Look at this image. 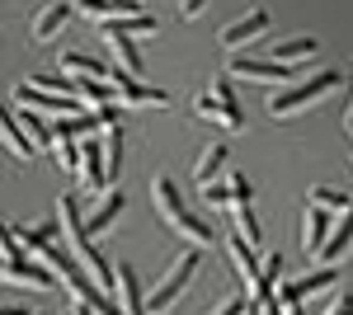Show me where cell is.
Instances as JSON below:
<instances>
[{
    "instance_id": "obj_1",
    "label": "cell",
    "mask_w": 353,
    "mask_h": 315,
    "mask_svg": "<svg viewBox=\"0 0 353 315\" xmlns=\"http://www.w3.org/2000/svg\"><path fill=\"white\" fill-rule=\"evenodd\" d=\"M57 221H61V236H66V245H71L76 263H81L104 292L118 287V268H109V259L99 254V245H94V236H90V226L81 221V198H76V193H61V198H57Z\"/></svg>"
},
{
    "instance_id": "obj_2",
    "label": "cell",
    "mask_w": 353,
    "mask_h": 315,
    "mask_svg": "<svg viewBox=\"0 0 353 315\" xmlns=\"http://www.w3.org/2000/svg\"><path fill=\"white\" fill-rule=\"evenodd\" d=\"M151 198H156L161 216L170 221V226H174V236H184L189 245H212V226L184 207V198H179L174 179H165V174H161V179H151Z\"/></svg>"
},
{
    "instance_id": "obj_3",
    "label": "cell",
    "mask_w": 353,
    "mask_h": 315,
    "mask_svg": "<svg viewBox=\"0 0 353 315\" xmlns=\"http://www.w3.org/2000/svg\"><path fill=\"white\" fill-rule=\"evenodd\" d=\"M339 90V76L334 71H321V76H311L306 85H288V94H273L269 99V118H278V123H288V118H297V113H306V108H316L325 94H334Z\"/></svg>"
},
{
    "instance_id": "obj_4",
    "label": "cell",
    "mask_w": 353,
    "mask_h": 315,
    "mask_svg": "<svg viewBox=\"0 0 353 315\" xmlns=\"http://www.w3.org/2000/svg\"><path fill=\"white\" fill-rule=\"evenodd\" d=\"M198 263H203V245L184 250L179 259L170 263V273H165L161 283H156V292L146 296V311H151V315H170V311H174V301H179V296L189 292L193 273H198Z\"/></svg>"
},
{
    "instance_id": "obj_5",
    "label": "cell",
    "mask_w": 353,
    "mask_h": 315,
    "mask_svg": "<svg viewBox=\"0 0 353 315\" xmlns=\"http://www.w3.org/2000/svg\"><path fill=\"white\" fill-rule=\"evenodd\" d=\"M14 104L19 108H33V113H43V118H71V113H81V99L76 94H52V90H38L33 80H19L14 85Z\"/></svg>"
},
{
    "instance_id": "obj_6",
    "label": "cell",
    "mask_w": 353,
    "mask_h": 315,
    "mask_svg": "<svg viewBox=\"0 0 353 315\" xmlns=\"http://www.w3.org/2000/svg\"><path fill=\"white\" fill-rule=\"evenodd\" d=\"M231 80H259V85H292L297 61H259V57H231Z\"/></svg>"
},
{
    "instance_id": "obj_7",
    "label": "cell",
    "mask_w": 353,
    "mask_h": 315,
    "mask_svg": "<svg viewBox=\"0 0 353 315\" xmlns=\"http://www.w3.org/2000/svg\"><path fill=\"white\" fill-rule=\"evenodd\" d=\"M269 24H273L269 10H264V5H254V10H245L241 19H231L217 38H221V48H226V52H245L250 43H259V38L269 33Z\"/></svg>"
},
{
    "instance_id": "obj_8",
    "label": "cell",
    "mask_w": 353,
    "mask_h": 315,
    "mask_svg": "<svg viewBox=\"0 0 353 315\" xmlns=\"http://www.w3.org/2000/svg\"><path fill=\"white\" fill-rule=\"evenodd\" d=\"M113 94H118V104L128 108H170V94L165 90H151V85H141L137 76H128L123 66H113Z\"/></svg>"
},
{
    "instance_id": "obj_9",
    "label": "cell",
    "mask_w": 353,
    "mask_h": 315,
    "mask_svg": "<svg viewBox=\"0 0 353 315\" xmlns=\"http://www.w3.org/2000/svg\"><path fill=\"white\" fill-rule=\"evenodd\" d=\"M5 268V283H14V287H24V292H52L61 278H57L52 268H43V263L33 259H14V263H0Z\"/></svg>"
},
{
    "instance_id": "obj_10",
    "label": "cell",
    "mask_w": 353,
    "mask_h": 315,
    "mask_svg": "<svg viewBox=\"0 0 353 315\" xmlns=\"http://www.w3.org/2000/svg\"><path fill=\"white\" fill-rule=\"evenodd\" d=\"M339 283V273H334V263H321L316 273H306L297 283H288V287H278V301H306V296H321Z\"/></svg>"
},
{
    "instance_id": "obj_11",
    "label": "cell",
    "mask_w": 353,
    "mask_h": 315,
    "mask_svg": "<svg viewBox=\"0 0 353 315\" xmlns=\"http://www.w3.org/2000/svg\"><path fill=\"white\" fill-rule=\"evenodd\" d=\"M81 188H85V193H104V188H109L104 146H94L90 136H85V146H81Z\"/></svg>"
},
{
    "instance_id": "obj_12",
    "label": "cell",
    "mask_w": 353,
    "mask_h": 315,
    "mask_svg": "<svg viewBox=\"0 0 353 315\" xmlns=\"http://www.w3.org/2000/svg\"><path fill=\"white\" fill-rule=\"evenodd\" d=\"M226 254H231V263H236V273H241V283L250 287L254 278H259V254H254V245L241 236V231H226Z\"/></svg>"
},
{
    "instance_id": "obj_13",
    "label": "cell",
    "mask_w": 353,
    "mask_h": 315,
    "mask_svg": "<svg viewBox=\"0 0 353 315\" xmlns=\"http://www.w3.org/2000/svg\"><path fill=\"white\" fill-rule=\"evenodd\" d=\"M193 118H208V123H221L226 132H241V128H245V113H241V104H221V99H212V94L193 99Z\"/></svg>"
},
{
    "instance_id": "obj_14",
    "label": "cell",
    "mask_w": 353,
    "mask_h": 315,
    "mask_svg": "<svg viewBox=\"0 0 353 315\" xmlns=\"http://www.w3.org/2000/svg\"><path fill=\"white\" fill-rule=\"evenodd\" d=\"M76 14V5L71 0H52V5H43L38 14H33V38L38 43H48V38H57L61 28H66V19Z\"/></svg>"
},
{
    "instance_id": "obj_15",
    "label": "cell",
    "mask_w": 353,
    "mask_h": 315,
    "mask_svg": "<svg viewBox=\"0 0 353 315\" xmlns=\"http://www.w3.org/2000/svg\"><path fill=\"white\" fill-rule=\"evenodd\" d=\"M104 43H109V52H113V66H123L128 76L141 80V52L132 48V33H123V28H104Z\"/></svg>"
},
{
    "instance_id": "obj_16",
    "label": "cell",
    "mask_w": 353,
    "mask_h": 315,
    "mask_svg": "<svg viewBox=\"0 0 353 315\" xmlns=\"http://www.w3.org/2000/svg\"><path fill=\"white\" fill-rule=\"evenodd\" d=\"M349 250H353V207L339 216V226H330V236H325V245L316 250V259L321 263H339Z\"/></svg>"
},
{
    "instance_id": "obj_17",
    "label": "cell",
    "mask_w": 353,
    "mask_h": 315,
    "mask_svg": "<svg viewBox=\"0 0 353 315\" xmlns=\"http://www.w3.org/2000/svg\"><path fill=\"white\" fill-rule=\"evenodd\" d=\"M123 207H128L123 188H104V193H99V207L90 212V221H85V226H90V236H104V231H109L113 221L123 216Z\"/></svg>"
},
{
    "instance_id": "obj_18",
    "label": "cell",
    "mask_w": 353,
    "mask_h": 315,
    "mask_svg": "<svg viewBox=\"0 0 353 315\" xmlns=\"http://www.w3.org/2000/svg\"><path fill=\"white\" fill-rule=\"evenodd\" d=\"M0 146H5V151H10V156H14V160H28V156H33V151H38V146L28 141L24 123H19L14 113H5V104H0Z\"/></svg>"
},
{
    "instance_id": "obj_19",
    "label": "cell",
    "mask_w": 353,
    "mask_h": 315,
    "mask_svg": "<svg viewBox=\"0 0 353 315\" xmlns=\"http://www.w3.org/2000/svg\"><path fill=\"white\" fill-rule=\"evenodd\" d=\"M330 236V212L325 207H316V203H306V216H301V250H321Z\"/></svg>"
},
{
    "instance_id": "obj_20",
    "label": "cell",
    "mask_w": 353,
    "mask_h": 315,
    "mask_svg": "<svg viewBox=\"0 0 353 315\" xmlns=\"http://www.w3.org/2000/svg\"><path fill=\"white\" fill-rule=\"evenodd\" d=\"M57 61H61V71H66L71 80H109L113 76V66L94 61V57H81V52H61Z\"/></svg>"
},
{
    "instance_id": "obj_21",
    "label": "cell",
    "mask_w": 353,
    "mask_h": 315,
    "mask_svg": "<svg viewBox=\"0 0 353 315\" xmlns=\"http://www.w3.org/2000/svg\"><path fill=\"white\" fill-rule=\"evenodd\" d=\"M278 278H283V254H269L264 268H259V278H254L245 292H250L254 301H269V296H278Z\"/></svg>"
},
{
    "instance_id": "obj_22",
    "label": "cell",
    "mask_w": 353,
    "mask_h": 315,
    "mask_svg": "<svg viewBox=\"0 0 353 315\" xmlns=\"http://www.w3.org/2000/svg\"><path fill=\"white\" fill-rule=\"evenodd\" d=\"M221 165H226V146L221 141H212V146H203V156H198V165H193V184H212L221 174Z\"/></svg>"
},
{
    "instance_id": "obj_23",
    "label": "cell",
    "mask_w": 353,
    "mask_h": 315,
    "mask_svg": "<svg viewBox=\"0 0 353 315\" xmlns=\"http://www.w3.org/2000/svg\"><path fill=\"white\" fill-rule=\"evenodd\" d=\"M273 61H306V57H316V38L311 33H297V38H283V43H273L269 48Z\"/></svg>"
},
{
    "instance_id": "obj_24",
    "label": "cell",
    "mask_w": 353,
    "mask_h": 315,
    "mask_svg": "<svg viewBox=\"0 0 353 315\" xmlns=\"http://www.w3.org/2000/svg\"><path fill=\"white\" fill-rule=\"evenodd\" d=\"M76 94H81L85 108H109V104H118L113 80H81V85H76Z\"/></svg>"
},
{
    "instance_id": "obj_25",
    "label": "cell",
    "mask_w": 353,
    "mask_h": 315,
    "mask_svg": "<svg viewBox=\"0 0 353 315\" xmlns=\"http://www.w3.org/2000/svg\"><path fill=\"white\" fill-rule=\"evenodd\" d=\"M306 203H316V207H325L330 216H344V212L353 207V203H349V193H339V188H330V184H316L311 193H306Z\"/></svg>"
},
{
    "instance_id": "obj_26",
    "label": "cell",
    "mask_w": 353,
    "mask_h": 315,
    "mask_svg": "<svg viewBox=\"0 0 353 315\" xmlns=\"http://www.w3.org/2000/svg\"><path fill=\"white\" fill-rule=\"evenodd\" d=\"M231 221H236V231H241V236L259 250V216L250 212V203H236V207H231Z\"/></svg>"
},
{
    "instance_id": "obj_27",
    "label": "cell",
    "mask_w": 353,
    "mask_h": 315,
    "mask_svg": "<svg viewBox=\"0 0 353 315\" xmlns=\"http://www.w3.org/2000/svg\"><path fill=\"white\" fill-rule=\"evenodd\" d=\"M24 254H28V245L19 240V231L0 221V263H14V259H24Z\"/></svg>"
},
{
    "instance_id": "obj_28",
    "label": "cell",
    "mask_w": 353,
    "mask_h": 315,
    "mask_svg": "<svg viewBox=\"0 0 353 315\" xmlns=\"http://www.w3.org/2000/svg\"><path fill=\"white\" fill-rule=\"evenodd\" d=\"M57 165L66 174H81V151H76V136H57Z\"/></svg>"
},
{
    "instance_id": "obj_29",
    "label": "cell",
    "mask_w": 353,
    "mask_h": 315,
    "mask_svg": "<svg viewBox=\"0 0 353 315\" xmlns=\"http://www.w3.org/2000/svg\"><path fill=\"white\" fill-rule=\"evenodd\" d=\"M99 28H123V33H156V19H151V14H128V19H113V24H99Z\"/></svg>"
},
{
    "instance_id": "obj_30",
    "label": "cell",
    "mask_w": 353,
    "mask_h": 315,
    "mask_svg": "<svg viewBox=\"0 0 353 315\" xmlns=\"http://www.w3.org/2000/svg\"><path fill=\"white\" fill-rule=\"evenodd\" d=\"M226 188H231V207H236V203H250V198H254V184H250L245 174H236V170H226Z\"/></svg>"
},
{
    "instance_id": "obj_31",
    "label": "cell",
    "mask_w": 353,
    "mask_h": 315,
    "mask_svg": "<svg viewBox=\"0 0 353 315\" xmlns=\"http://www.w3.org/2000/svg\"><path fill=\"white\" fill-rule=\"evenodd\" d=\"M203 203H208V207H231V188L226 184H203Z\"/></svg>"
},
{
    "instance_id": "obj_32",
    "label": "cell",
    "mask_w": 353,
    "mask_h": 315,
    "mask_svg": "<svg viewBox=\"0 0 353 315\" xmlns=\"http://www.w3.org/2000/svg\"><path fill=\"white\" fill-rule=\"evenodd\" d=\"M245 301H250V296H226V301H217V306H212V315H241Z\"/></svg>"
},
{
    "instance_id": "obj_33",
    "label": "cell",
    "mask_w": 353,
    "mask_h": 315,
    "mask_svg": "<svg viewBox=\"0 0 353 315\" xmlns=\"http://www.w3.org/2000/svg\"><path fill=\"white\" fill-rule=\"evenodd\" d=\"M203 5H208V0H179V19H198V14H203Z\"/></svg>"
},
{
    "instance_id": "obj_34",
    "label": "cell",
    "mask_w": 353,
    "mask_h": 315,
    "mask_svg": "<svg viewBox=\"0 0 353 315\" xmlns=\"http://www.w3.org/2000/svg\"><path fill=\"white\" fill-rule=\"evenodd\" d=\"M325 315H353V296H334Z\"/></svg>"
},
{
    "instance_id": "obj_35",
    "label": "cell",
    "mask_w": 353,
    "mask_h": 315,
    "mask_svg": "<svg viewBox=\"0 0 353 315\" xmlns=\"http://www.w3.org/2000/svg\"><path fill=\"white\" fill-rule=\"evenodd\" d=\"M259 315H288V311H283V301H278V296H269V301H259Z\"/></svg>"
},
{
    "instance_id": "obj_36",
    "label": "cell",
    "mask_w": 353,
    "mask_h": 315,
    "mask_svg": "<svg viewBox=\"0 0 353 315\" xmlns=\"http://www.w3.org/2000/svg\"><path fill=\"white\" fill-rule=\"evenodd\" d=\"M66 315H94V306H85V301H76V296H71V311Z\"/></svg>"
},
{
    "instance_id": "obj_37",
    "label": "cell",
    "mask_w": 353,
    "mask_h": 315,
    "mask_svg": "<svg viewBox=\"0 0 353 315\" xmlns=\"http://www.w3.org/2000/svg\"><path fill=\"white\" fill-rule=\"evenodd\" d=\"M344 136H353V99H349V108H344Z\"/></svg>"
},
{
    "instance_id": "obj_38",
    "label": "cell",
    "mask_w": 353,
    "mask_h": 315,
    "mask_svg": "<svg viewBox=\"0 0 353 315\" xmlns=\"http://www.w3.org/2000/svg\"><path fill=\"white\" fill-rule=\"evenodd\" d=\"M283 311H288V315H306V311H301V301H283Z\"/></svg>"
},
{
    "instance_id": "obj_39",
    "label": "cell",
    "mask_w": 353,
    "mask_h": 315,
    "mask_svg": "<svg viewBox=\"0 0 353 315\" xmlns=\"http://www.w3.org/2000/svg\"><path fill=\"white\" fill-rule=\"evenodd\" d=\"M241 315H259V301L250 296V301H245V311H241Z\"/></svg>"
},
{
    "instance_id": "obj_40",
    "label": "cell",
    "mask_w": 353,
    "mask_h": 315,
    "mask_svg": "<svg viewBox=\"0 0 353 315\" xmlns=\"http://www.w3.org/2000/svg\"><path fill=\"white\" fill-rule=\"evenodd\" d=\"M0 315H28L24 306H0Z\"/></svg>"
},
{
    "instance_id": "obj_41",
    "label": "cell",
    "mask_w": 353,
    "mask_h": 315,
    "mask_svg": "<svg viewBox=\"0 0 353 315\" xmlns=\"http://www.w3.org/2000/svg\"><path fill=\"white\" fill-rule=\"evenodd\" d=\"M0 283H5V268H0Z\"/></svg>"
}]
</instances>
